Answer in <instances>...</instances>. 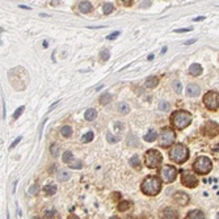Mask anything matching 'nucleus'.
Segmentation results:
<instances>
[{
    "label": "nucleus",
    "instance_id": "obj_33",
    "mask_svg": "<svg viewBox=\"0 0 219 219\" xmlns=\"http://www.w3.org/2000/svg\"><path fill=\"white\" fill-rule=\"evenodd\" d=\"M24 109H25V106H20V108H19V109H17V110H16V112H15V113H13V118H15V120H17V118H19V117H20V115H21V114H22Z\"/></svg>",
    "mask_w": 219,
    "mask_h": 219
},
{
    "label": "nucleus",
    "instance_id": "obj_10",
    "mask_svg": "<svg viewBox=\"0 0 219 219\" xmlns=\"http://www.w3.org/2000/svg\"><path fill=\"white\" fill-rule=\"evenodd\" d=\"M218 123L212 122V121H209L202 126V134L207 136H215L218 135Z\"/></svg>",
    "mask_w": 219,
    "mask_h": 219
},
{
    "label": "nucleus",
    "instance_id": "obj_41",
    "mask_svg": "<svg viewBox=\"0 0 219 219\" xmlns=\"http://www.w3.org/2000/svg\"><path fill=\"white\" fill-rule=\"evenodd\" d=\"M191 28H184V29H177V30H175L176 33H185V32H190Z\"/></svg>",
    "mask_w": 219,
    "mask_h": 219
},
{
    "label": "nucleus",
    "instance_id": "obj_11",
    "mask_svg": "<svg viewBox=\"0 0 219 219\" xmlns=\"http://www.w3.org/2000/svg\"><path fill=\"white\" fill-rule=\"evenodd\" d=\"M160 219H177V211L172 207H165L160 212Z\"/></svg>",
    "mask_w": 219,
    "mask_h": 219
},
{
    "label": "nucleus",
    "instance_id": "obj_26",
    "mask_svg": "<svg viewBox=\"0 0 219 219\" xmlns=\"http://www.w3.org/2000/svg\"><path fill=\"white\" fill-rule=\"evenodd\" d=\"M112 11H113V4H112V3H104V5H102V12H104L105 15H109V13H112Z\"/></svg>",
    "mask_w": 219,
    "mask_h": 219
},
{
    "label": "nucleus",
    "instance_id": "obj_4",
    "mask_svg": "<svg viewBox=\"0 0 219 219\" xmlns=\"http://www.w3.org/2000/svg\"><path fill=\"white\" fill-rule=\"evenodd\" d=\"M163 156L157 150H148L144 155V164L148 168H157L162 164Z\"/></svg>",
    "mask_w": 219,
    "mask_h": 219
},
{
    "label": "nucleus",
    "instance_id": "obj_23",
    "mask_svg": "<svg viewBox=\"0 0 219 219\" xmlns=\"http://www.w3.org/2000/svg\"><path fill=\"white\" fill-rule=\"evenodd\" d=\"M70 178V172L68 171H59L58 173V180L59 181H67Z\"/></svg>",
    "mask_w": 219,
    "mask_h": 219
},
{
    "label": "nucleus",
    "instance_id": "obj_43",
    "mask_svg": "<svg viewBox=\"0 0 219 219\" xmlns=\"http://www.w3.org/2000/svg\"><path fill=\"white\" fill-rule=\"evenodd\" d=\"M131 0H125V1H122L121 4H123V5H126V7H129V5H131Z\"/></svg>",
    "mask_w": 219,
    "mask_h": 219
},
{
    "label": "nucleus",
    "instance_id": "obj_13",
    "mask_svg": "<svg viewBox=\"0 0 219 219\" xmlns=\"http://www.w3.org/2000/svg\"><path fill=\"white\" fill-rule=\"evenodd\" d=\"M201 89L198 86H196V84H189V86L186 87V95L189 97H197L199 95Z\"/></svg>",
    "mask_w": 219,
    "mask_h": 219
},
{
    "label": "nucleus",
    "instance_id": "obj_50",
    "mask_svg": "<svg viewBox=\"0 0 219 219\" xmlns=\"http://www.w3.org/2000/svg\"><path fill=\"white\" fill-rule=\"evenodd\" d=\"M110 219H120V218H118V217H115V215H113V217H112Z\"/></svg>",
    "mask_w": 219,
    "mask_h": 219
},
{
    "label": "nucleus",
    "instance_id": "obj_32",
    "mask_svg": "<svg viewBox=\"0 0 219 219\" xmlns=\"http://www.w3.org/2000/svg\"><path fill=\"white\" fill-rule=\"evenodd\" d=\"M109 57H110V53H109L108 49H104V50L101 51V54H100V58H101V60H104V62H106V60L109 59Z\"/></svg>",
    "mask_w": 219,
    "mask_h": 219
},
{
    "label": "nucleus",
    "instance_id": "obj_47",
    "mask_svg": "<svg viewBox=\"0 0 219 219\" xmlns=\"http://www.w3.org/2000/svg\"><path fill=\"white\" fill-rule=\"evenodd\" d=\"M148 60H152L154 59V54H150V55H148V58H147Z\"/></svg>",
    "mask_w": 219,
    "mask_h": 219
},
{
    "label": "nucleus",
    "instance_id": "obj_51",
    "mask_svg": "<svg viewBox=\"0 0 219 219\" xmlns=\"http://www.w3.org/2000/svg\"><path fill=\"white\" fill-rule=\"evenodd\" d=\"M1 32H4V29H3L1 26H0V33H1Z\"/></svg>",
    "mask_w": 219,
    "mask_h": 219
},
{
    "label": "nucleus",
    "instance_id": "obj_27",
    "mask_svg": "<svg viewBox=\"0 0 219 219\" xmlns=\"http://www.w3.org/2000/svg\"><path fill=\"white\" fill-rule=\"evenodd\" d=\"M92 139H93V133L92 131H88V133H86L83 136H81V142H83V143H89Z\"/></svg>",
    "mask_w": 219,
    "mask_h": 219
},
{
    "label": "nucleus",
    "instance_id": "obj_34",
    "mask_svg": "<svg viewBox=\"0 0 219 219\" xmlns=\"http://www.w3.org/2000/svg\"><path fill=\"white\" fill-rule=\"evenodd\" d=\"M54 215H55V210H46L45 211V218L46 219H51Z\"/></svg>",
    "mask_w": 219,
    "mask_h": 219
},
{
    "label": "nucleus",
    "instance_id": "obj_18",
    "mask_svg": "<svg viewBox=\"0 0 219 219\" xmlns=\"http://www.w3.org/2000/svg\"><path fill=\"white\" fill-rule=\"evenodd\" d=\"M79 9H80L81 13H88V12H91V9H92V4L89 1H81L79 4Z\"/></svg>",
    "mask_w": 219,
    "mask_h": 219
},
{
    "label": "nucleus",
    "instance_id": "obj_14",
    "mask_svg": "<svg viewBox=\"0 0 219 219\" xmlns=\"http://www.w3.org/2000/svg\"><path fill=\"white\" fill-rule=\"evenodd\" d=\"M185 219H205V214L201 210H191L188 212Z\"/></svg>",
    "mask_w": 219,
    "mask_h": 219
},
{
    "label": "nucleus",
    "instance_id": "obj_24",
    "mask_svg": "<svg viewBox=\"0 0 219 219\" xmlns=\"http://www.w3.org/2000/svg\"><path fill=\"white\" fill-rule=\"evenodd\" d=\"M60 134H62L65 138H70V135L72 134V129L70 126H63L62 129H60Z\"/></svg>",
    "mask_w": 219,
    "mask_h": 219
},
{
    "label": "nucleus",
    "instance_id": "obj_28",
    "mask_svg": "<svg viewBox=\"0 0 219 219\" xmlns=\"http://www.w3.org/2000/svg\"><path fill=\"white\" fill-rule=\"evenodd\" d=\"M68 165H70V168H72V169H80L83 163H81L80 160H72V162L68 163Z\"/></svg>",
    "mask_w": 219,
    "mask_h": 219
},
{
    "label": "nucleus",
    "instance_id": "obj_42",
    "mask_svg": "<svg viewBox=\"0 0 219 219\" xmlns=\"http://www.w3.org/2000/svg\"><path fill=\"white\" fill-rule=\"evenodd\" d=\"M37 188H38V185H37V184H36L34 186L30 188V190H29V191H30V194H36V189H37Z\"/></svg>",
    "mask_w": 219,
    "mask_h": 219
},
{
    "label": "nucleus",
    "instance_id": "obj_12",
    "mask_svg": "<svg viewBox=\"0 0 219 219\" xmlns=\"http://www.w3.org/2000/svg\"><path fill=\"white\" fill-rule=\"evenodd\" d=\"M173 198H175L176 202L181 206H185L189 202V196H188L186 193H184V191H177V193L173 196Z\"/></svg>",
    "mask_w": 219,
    "mask_h": 219
},
{
    "label": "nucleus",
    "instance_id": "obj_3",
    "mask_svg": "<svg viewBox=\"0 0 219 219\" xmlns=\"http://www.w3.org/2000/svg\"><path fill=\"white\" fill-rule=\"evenodd\" d=\"M189 157V150L185 147L182 143H177V144L173 146V148L169 151V159L175 163H184L188 160Z\"/></svg>",
    "mask_w": 219,
    "mask_h": 219
},
{
    "label": "nucleus",
    "instance_id": "obj_54",
    "mask_svg": "<svg viewBox=\"0 0 219 219\" xmlns=\"http://www.w3.org/2000/svg\"><path fill=\"white\" fill-rule=\"evenodd\" d=\"M0 44H1V41H0Z\"/></svg>",
    "mask_w": 219,
    "mask_h": 219
},
{
    "label": "nucleus",
    "instance_id": "obj_17",
    "mask_svg": "<svg viewBox=\"0 0 219 219\" xmlns=\"http://www.w3.org/2000/svg\"><path fill=\"white\" fill-rule=\"evenodd\" d=\"M156 138H157V133H156V130H154V129H150L144 135L146 142H154Z\"/></svg>",
    "mask_w": 219,
    "mask_h": 219
},
{
    "label": "nucleus",
    "instance_id": "obj_16",
    "mask_svg": "<svg viewBox=\"0 0 219 219\" xmlns=\"http://www.w3.org/2000/svg\"><path fill=\"white\" fill-rule=\"evenodd\" d=\"M157 84H159V79H157L156 76H150V78L146 79L144 86L147 88H155Z\"/></svg>",
    "mask_w": 219,
    "mask_h": 219
},
{
    "label": "nucleus",
    "instance_id": "obj_1",
    "mask_svg": "<svg viewBox=\"0 0 219 219\" xmlns=\"http://www.w3.org/2000/svg\"><path fill=\"white\" fill-rule=\"evenodd\" d=\"M142 191L147 196H156L162 190V181L156 176H148L144 181L142 182L141 186Z\"/></svg>",
    "mask_w": 219,
    "mask_h": 219
},
{
    "label": "nucleus",
    "instance_id": "obj_8",
    "mask_svg": "<svg viewBox=\"0 0 219 219\" xmlns=\"http://www.w3.org/2000/svg\"><path fill=\"white\" fill-rule=\"evenodd\" d=\"M181 177H182V185L186 188H196L198 185V178L193 172L181 169Z\"/></svg>",
    "mask_w": 219,
    "mask_h": 219
},
{
    "label": "nucleus",
    "instance_id": "obj_40",
    "mask_svg": "<svg viewBox=\"0 0 219 219\" xmlns=\"http://www.w3.org/2000/svg\"><path fill=\"white\" fill-rule=\"evenodd\" d=\"M108 141L110 143H115V142H117V138L113 136V135H110V134H108Z\"/></svg>",
    "mask_w": 219,
    "mask_h": 219
},
{
    "label": "nucleus",
    "instance_id": "obj_35",
    "mask_svg": "<svg viewBox=\"0 0 219 219\" xmlns=\"http://www.w3.org/2000/svg\"><path fill=\"white\" fill-rule=\"evenodd\" d=\"M175 89H176V92H177V93L181 92V83H180V81H175Z\"/></svg>",
    "mask_w": 219,
    "mask_h": 219
},
{
    "label": "nucleus",
    "instance_id": "obj_19",
    "mask_svg": "<svg viewBox=\"0 0 219 219\" xmlns=\"http://www.w3.org/2000/svg\"><path fill=\"white\" fill-rule=\"evenodd\" d=\"M44 191L46 196H54V194L57 193V186L54 184H49L44 188Z\"/></svg>",
    "mask_w": 219,
    "mask_h": 219
},
{
    "label": "nucleus",
    "instance_id": "obj_25",
    "mask_svg": "<svg viewBox=\"0 0 219 219\" xmlns=\"http://www.w3.org/2000/svg\"><path fill=\"white\" fill-rule=\"evenodd\" d=\"M118 110H120V113H122V114H127L130 112V108L126 102H121V104L118 105Z\"/></svg>",
    "mask_w": 219,
    "mask_h": 219
},
{
    "label": "nucleus",
    "instance_id": "obj_7",
    "mask_svg": "<svg viewBox=\"0 0 219 219\" xmlns=\"http://www.w3.org/2000/svg\"><path fill=\"white\" fill-rule=\"evenodd\" d=\"M203 104H205L210 110H218L219 108V93L215 91H210L203 97Z\"/></svg>",
    "mask_w": 219,
    "mask_h": 219
},
{
    "label": "nucleus",
    "instance_id": "obj_53",
    "mask_svg": "<svg viewBox=\"0 0 219 219\" xmlns=\"http://www.w3.org/2000/svg\"><path fill=\"white\" fill-rule=\"evenodd\" d=\"M7 219H9V214H7Z\"/></svg>",
    "mask_w": 219,
    "mask_h": 219
},
{
    "label": "nucleus",
    "instance_id": "obj_37",
    "mask_svg": "<svg viewBox=\"0 0 219 219\" xmlns=\"http://www.w3.org/2000/svg\"><path fill=\"white\" fill-rule=\"evenodd\" d=\"M114 127H115V130H117L118 133H121V130H122L123 125H122V123H120V122H115V123H114Z\"/></svg>",
    "mask_w": 219,
    "mask_h": 219
},
{
    "label": "nucleus",
    "instance_id": "obj_21",
    "mask_svg": "<svg viewBox=\"0 0 219 219\" xmlns=\"http://www.w3.org/2000/svg\"><path fill=\"white\" fill-rule=\"evenodd\" d=\"M130 206H131V203H130L129 201H120L117 209L120 210V211H126V210L130 209Z\"/></svg>",
    "mask_w": 219,
    "mask_h": 219
},
{
    "label": "nucleus",
    "instance_id": "obj_15",
    "mask_svg": "<svg viewBox=\"0 0 219 219\" xmlns=\"http://www.w3.org/2000/svg\"><path fill=\"white\" fill-rule=\"evenodd\" d=\"M189 72L193 76H199V75L202 74V67H201L198 63H194V65H191L189 67Z\"/></svg>",
    "mask_w": 219,
    "mask_h": 219
},
{
    "label": "nucleus",
    "instance_id": "obj_39",
    "mask_svg": "<svg viewBox=\"0 0 219 219\" xmlns=\"http://www.w3.org/2000/svg\"><path fill=\"white\" fill-rule=\"evenodd\" d=\"M120 36V32H114V33H112L110 36H108V39H115Z\"/></svg>",
    "mask_w": 219,
    "mask_h": 219
},
{
    "label": "nucleus",
    "instance_id": "obj_29",
    "mask_svg": "<svg viewBox=\"0 0 219 219\" xmlns=\"http://www.w3.org/2000/svg\"><path fill=\"white\" fill-rule=\"evenodd\" d=\"M130 165L134 167V168H139L141 167V160H139L138 156H133L130 159Z\"/></svg>",
    "mask_w": 219,
    "mask_h": 219
},
{
    "label": "nucleus",
    "instance_id": "obj_36",
    "mask_svg": "<svg viewBox=\"0 0 219 219\" xmlns=\"http://www.w3.org/2000/svg\"><path fill=\"white\" fill-rule=\"evenodd\" d=\"M21 139H22V138H21V136H17V138H16V139H15V141H13V143H12V144H11V148L16 147V146L19 144V143H20V141H21Z\"/></svg>",
    "mask_w": 219,
    "mask_h": 219
},
{
    "label": "nucleus",
    "instance_id": "obj_52",
    "mask_svg": "<svg viewBox=\"0 0 219 219\" xmlns=\"http://www.w3.org/2000/svg\"><path fill=\"white\" fill-rule=\"evenodd\" d=\"M32 219H39V218H38V217H33Z\"/></svg>",
    "mask_w": 219,
    "mask_h": 219
},
{
    "label": "nucleus",
    "instance_id": "obj_5",
    "mask_svg": "<svg viewBox=\"0 0 219 219\" xmlns=\"http://www.w3.org/2000/svg\"><path fill=\"white\" fill-rule=\"evenodd\" d=\"M211 168H212L211 160L206 156H199L193 164V169L199 175H206V173L211 171Z\"/></svg>",
    "mask_w": 219,
    "mask_h": 219
},
{
    "label": "nucleus",
    "instance_id": "obj_2",
    "mask_svg": "<svg viewBox=\"0 0 219 219\" xmlns=\"http://www.w3.org/2000/svg\"><path fill=\"white\" fill-rule=\"evenodd\" d=\"M171 123L176 129H185L191 123V114L186 110H177L171 115Z\"/></svg>",
    "mask_w": 219,
    "mask_h": 219
},
{
    "label": "nucleus",
    "instance_id": "obj_44",
    "mask_svg": "<svg viewBox=\"0 0 219 219\" xmlns=\"http://www.w3.org/2000/svg\"><path fill=\"white\" fill-rule=\"evenodd\" d=\"M67 219H79V217H78V215H75V214H70Z\"/></svg>",
    "mask_w": 219,
    "mask_h": 219
},
{
    "label": "nucleus",
    "instance_id": "obj_48",
    "mask_svg": "<svg viewBox=\"0 0 219 219\" xmlns=\"http://www.w3.org/2000/svg\"><path fill=\"white\" fill-rule=\"evenodd\" d=\"M201 20H203V17H197V19H194V21H201Z\"/></svg>",
    "mask_w": 219,
    "mask_h": 219
},
{
    "label": "nucleus",
    "instance_id": "obj_46",
    "mask_svg": "<svg viewBox=\"0 0 219 219\" xmlns=\"http://www.w3.org/2000/svg\"><path fill=\"white\" fill-rule=\"evenodd\" d=\"M193 42H196V39H189V41H186L184 45H190V44H193Z\"/></svg>",
    "mask_w": 219,
    "mask_h": 219
},
{
    "label": "nucleus",
    "instance_id": "obj_9",
    "mask_svg": "<svg viewBox=\"0 0 219 219\" xmlns=\"http://www.w3.org/2000/svg\"><path fill=\"white\" fill-rule=\"evenodd\" d=\"M160 175H162V178L164 182H172L177 177V169L173 165H164L162 171H160Z\"/></svg>",
    "mask_w": 219,
    "mask_h": 219
},
{
    "label": "nucleus",
    "instance_id": "obj_6",
    "mask_svg": "<svg viewBox=\"0 0 219 219\" xmlns=\"http://www.w3.org/2000/svg\"><path fill=\"white\" fill-rule=\"evenodd\" d=\"M175 139H176L175 131L172 129H169V127H164L162 135L159 138V143L162 147H169V146H172L175 143Z\"/></svg>",
    "mask_w": 219,
    "mask_h": 219
},
{
    "label": "nucleus",
    "instance_id": "obj_20",
    "mask_svg": "<svg viewBox=\"0 0 219 219\" xmlns=\"http://www.w3.org/2000/svg\"><path fill=\"white\" fill-rule=\"evenodd\" d=\"M96 117H97V112L92 108L88 109L86 112V114H84V118H86L87 121H93V120H96Z\"/></svg>",
    "mask_w": 219,
    "mask_h": 219
},
{
    "label": "nucleus",
    "instance_id": "obj_31",
    "mask_svg": "<svg viewBox=\"0 0 219 219\" xmlns=\"http://www.w3.org/2000/svg\"><path fill=\"white\" fill-rule=\"evenodd\" d=\"M72 157H74V155H72L71 151H66V152L63 154V162L66 164H68L70 162H72Z\"/></svg>",
    "mask_w": 219,
    "mask_h": 219
},
{
    "label": "nucleus",
    "instance_id": "obj_49",
    "mask_svg": "<svg viewBox=\"0 0 219 219\" xmlns=\"http://www.w3.org/2000/svg\"><path fill=\"white\" fill-rule=\"evenodd\" d=\"M165 51H167V47H163V49H162V53L164 54V53H165Z\"/></svg>",
    "mask_w": 219,
    "mask_h": 219
},
{
    "label": "nucleus",
    "instance_id": "obj_45",
    "mask_svg": "<svg viewBox=\"0 0 219 219\" xmlns=\"http://www.w3.org/2000/svg\"><path fill=\"white\" fill-rule=\"evenodd\" d=\"M120 193H114L113 194V199H115V201H118V199H120Z\"/></svg>",
    "mask_w": 219,
    "mask_h": 219
},
{
    "label": "nucleus",
    "instance_id": "obj_30",
    "mask_svg": "<svg viewBox=\"0 0 219 219\" xmlns=\"http://www.w3.org/2000/svg\"><path fill=\"white\" fill-rule=\"evenodd\" d=\"M50 152H51V155H53L54 157H57L58 155H59V146H58L57 143H53V144H51Z\"/></svg>",
    "mask_w": 219,
    "mask_h": 219
},
{
    "label": "nucleus",
    "instance_id": "obj_22",
    "mask_svg": "<svg viewBox=\"0 0 219 219\" xmlns=\"http://www.w3.org/2000/svg\"><path fill=\"white\" fill-rule=\"evenodd\" d=\"M110 101H112V95H110V93H104V95L100 97V104H101V105H108Z\"/></svg>",
    "mask_w": 219,
    "mask_h": 219
},
{
    "label": "nucleus",
    "instance_id": "obj_38",
    "mask_svg": "<svg viewBox=\"0 0 219 219\" xmlns=\"http://www.w3.org/2000/svg\"><path fill=\"white\" fill-rule=\"evenodd\" d=\"M159 108L162 109V110H167V109H168V102H160L159 104Z\"/></svg>",
    "mask_w": 219,
    "mask_h": 219
}]
</instances>
